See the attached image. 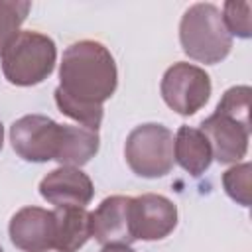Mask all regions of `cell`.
I'll return each mask as SVG.
<instances>
[{"mask_svg": "<svg viewBox=\"0 0 252 252\" xmlns=\"http://www.w3.org/2000/svg\"><path fill=\"white\" fill-rule=\"evenodd\" d=\"M116 85L118 71L108 47L81 39L63 51L55 104L65 116L96 132L104 114L102 104L114 94Z\"/></svg>", "mask_w": 252, "mask_h": 252, "instance_id": "6da1fadb", "label": "cell"}, {"mask_svg": "<svg viewBox=\"0 0 252 252\" xmlns=\"http://www.w3.org/2000/svg\"><path fill=\"white\" fill-rule=\"evenodd\" d=\"M10 142L14 152L33 163L55 159L59 165L81 167L96 156L100 138L98 132L59 124L43 114H26L10 126Z\"/></svg>", "mask_w": 252, "mask_h": 252, "instance_id": "7a4b0ae2", "label": "cell"}, {"mask_svg": "<svg viewBox=\"0 0 252 252\" xmlns=\"http://www.w3.org/2000/svg\"><path fill=\"white\" fill-rule=\"evenodd\" d=\"M250 87L236 85L224 91L215 112L201 122L213 158L219 163H238L250 140Z\"/></svg>", "mask_w": 252, "mask_h": 252, "instance_id": "3957f363", "label": "cell"}, {"mask_svg": "<svg viewBox=\"0 0 252 252\" xmlns=\"http://www.w3.org/2000/svg\"><path fill=\"white\" fill-rule=\"evenodd\" d=\"M179 41L189 59L205 65L220 63L232 47V35L222 22L220 10L209 2L193 4L183 12L179 22Z\"/></svg>", "mask_w": 252, "mask_h": 252, "instance_id": "277c9868", "label": "cell"}, {"mask_svg": "<svg viewBox=\"0 0 252 252\" xmlns=\"http://www.w3.org/2000/svg\"><path fill=\"white\" fill-rule=\"evenodd\" d=\"M55 41L39 32L22 30L4 47L0 55L2 73L16 87H33L43 83L55 69Z\"/></svg>", "mask_w": 252, "mask_h": 252, "instance_id": "5b68a950", "label": "cell"}, {"mask_svg": "<svg viewBox=\"0 0 252 252\" xmlns=\"http://www.w3.org/2000/svg\"><path fill=\"white\" fill-rule=\"evenodd\" d=\"M128 167L146 179H158L173 169V134L163 124L148 122L136 126L124 144Z\"/></svg>", "mask_w": 252, "mask_h": 252, "instance_id": "8992f818", "label": "cell"}, {"mask_svg": "<svg viewBox=\"0 0 252 252\" xmlns=\"http://www.w3.org/2000/svg\"><path fill=\"white\" fill-rule=\"evenodd\" d=\"M211 77L207 71L185 61L167 67L159 83L163 102L181 116H191L201 110L211 96Z\"/></svg>", "mask_w": 252, "mask_h": 252, "instance_id": "52a82bcc", "label": "cell"}, {"mask_svg": "<svg viewBox=\"0 0 252 252\" xmlns=\"http://www.w3.org/2000/svg\"><path fill=\"white\" fill-rule=\"evenodd\" d=\"M177 226V207L163 195L132 197V232L136 240H161Z\"/></svg>", "mask_w": 252, "mask_h": 252, "instance_id": "ba28073f", "label": "cell"}, {"mask_svg": "<svg viewBox=\"0 0 252 252\" xmlns=\"http://www.w3.org/2000/svg\"><path fill=\"white\" fill-rule=\"evenodd\" d=\"M91 236L102 246H130L136 240L132 232V197H106L96 211L91 213Z\"/></svg>", "mask_w": 252, "mask_h": 252, "instance_id": "9c48e42d", "label": "cell"}, {"mask_svg": "<svg viewBox=\"0 0 252 252\" xmlns=\"http://www.w3.org/2000/svg\"><path fill=\"white\" fill-rule=\"evenodd\" d=\"M8 232L22 252H49L55 246V215L41 207H24L10 219Z\"/></svg>", "mask_w": 252, "mask_h": 252, "instance_id": "30bf717a", "label": "cell"}, {"mask_svg": "<svg viewBox=\"0 0 252 252\" xmlns=\"http://www.w3.org/2000/svg\"><path fill=\"white\" fill-rule=\"evenodd\" d=\"M39 195L57 207H87L94 197L91 177L81 167L59 165L39 181Z\"/></svg>", "mask_w": 252, "mask_h": 252, "instance_id": "8fae6325", "label": "cell"}, {"mask_svg": "<svg viewBox=\"0 0 252 252\" xmlns=\"http://www.w3.org/2000/svg\"><path fill=\"white\" fill-rule=\"evenodd\" d=\"M173 158L189 175L199 177L211 167L213 152L199 128L181 126L173 138Z\"/></svg>", "mask_w": 252, "mask_h": 252, "instance_id": "7c38bea8", "label": "cell"}, {"mask_svg": "<svg viewBox=\"0 0 252 252\" xmlns=\"http://www.w3.org/2000/svg\"><path fill=\"white\" fill-rule=\"evenodd\" d=\"M55 215V246L57 252H77L91 236V213L85 207H57Z\"/></svg>", "mask_w": 252, "mask_h": 252, "instance_id": "4fadbf2b", "label": "cell"}, {"mask_svg": "<svg viewBox=\"0 0 252 252\" xmlns=\"http://www.w3.org/2000/svg\"><path fill=\"white\" fill-rule=\"evenodd\" d=\"M32 4L26 0H0V55L4 47L18 35Z\"/></svg>", "mask_w": 252, "mask_h": 252, "instance_id": "5bb4252c", "label": "cell"}, {"mask_svg": "<svg viewBox=\"0 0 252 252\" xmlns=\"http://www.w3.org/2000/svg\"><path fill=\"white\" fill-rule=\"evenodd\" d=\"M250 171H252V165L248 161H244V163H234L230 169H226L222 173V187H224L226 195L242 207H250V203H252Z\"/></svg>", "mask_w": 252, "mask_h": 252, "instance_id": "9a60e30c", "label": "cell"}, {"mask_svg": "<svg viewBox=\"0 0 252 252\" xmlns=\"http://www.w3.org/2000/svg\"><path fill=\"white\" fill-rule=\"evenodd\" d=\"M250 2H236V0H228L222 6V22L228 30L230 35L248 39L252 37V24H250Z\"/></svg>", "mask_w": 252, "mask_h": 252, "instance_id": "2e32d148", "label": "cell"}, {"mask_svg": "<svg viewBox=\"0 0 252 252\" xmlns=\"http://www.w3.org/2000/svg\"><path fill=\"white\" fill-rule=\"evenodd\" d=\"M100 252H134L130 246H122V244H110V246H104Z\"/></svg>", "mask_w": 252, "mask_h": 252, "instance_id": "e0dca14e", "label": "cell"}, {"mask_svg": "<svg viewBox=\"0 0 252 252\" xmlns=\"http://www.w3.org/2000/svg\"><path fill=\"white\" fill-rule=\"evenodd\" d=\"M2 146H4V126L0 122V150H2Z\"/></svg>", "mask_w": 252, "mask_h": 252, "instance_id": "ac0fdd59", "label": "cell"}, {"mask_svg": "<svg viewBox=\"0 0 252 252\" xmlns=\"http://www.w3.org/2000/svg\"><path fill=\"white\" fill-rule=\"evenodd\" d=\"M0 252H4V250H2V246H0Z\"/></svg>", "mask_w": 252, "mask_h": 252, "instance_id": "d6986e66", "label": "cell"}]
</instances>
